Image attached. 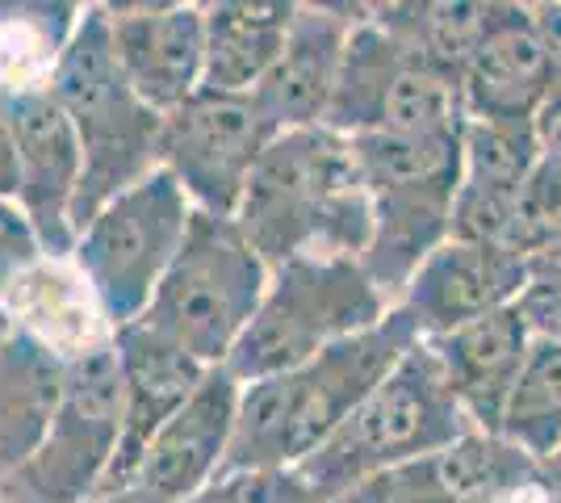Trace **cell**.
Returning a JSON list of instances; mask_svg holds the SVG:
<instances>
[{
	"instance_id": "cb8c5ba5",
	"label": "cell",
	"mask_w": 561,
	"mask_h": 503,
	"mask_svg": "<svg viewBox=\"0 0 561 503\" xmlns=\"http://www.w3.org/2000/svg\"><path fill=\"white\" fill-rule=\"evenodd\" d=\"M369 13L398 43L420 50L423 59H432L436 68L461 80L466 59L491 34L503 4L499 0H390V4H369Z\"/></svg>"
},
{
	"instance_id": "e0dca14e",
	"label": "cell",
	"mask_w": 561,
	"mask_h": 503,
	"mask_svg": "<svg viewBox=\"0 0 561 503\" xmlns=\"http://www.w3.org/2000/svg\"><path fill=\"white\" fill-rule=\"evenodd\" d=\"M13 118H18V176H22L18 202L34 222L47 256H71L76 252L71 206L84 176L80 139L47 89L18 96Z\"/></svg>"
},
{
	"instance_id": "ac0fdd59",
	"label": "cell",
	"mask_w": 561,
	"mask_h": 503,
	"mask_svg": "<svg viewBox=\"0 0 561 503\" xmlns=\"http://www.w3.org/2000/svg\"><path fill=\"white\" fill-rule=\"evenodd\" d=\"M360 13L365 4H298L289 43L273 64V72L252 93L260 110L277 122V130L328 122L344 50H348L352 25L360 22Z\"/></svg>"
},
{
	"instance_id": "83f0119b",
	"label": "cell",
	"mask_w": 561,
	"mask_h": 503,
	"mask_svg": "<svg viewBox=\"0 0 561 503\" xmlns=\"http://www.w3.org/2000/svg\"><path fill=\"white\" fill-rule=\"evenodd\" d=\"M47 256L18 197H0V294Z\"/></svg>"
},
{
	"instance_id": "d4e9b609",
	"label": "cell",
	"mask_w": 561,
	"mask_h": 503,
	"mask_svg": "<svg viewBox=\"0 0 561 503\" xmlns=\"http://www.w3.org/2000/svg\"><path fill=\"white\" fill-rule=\"evenodd\" d=\"M84 4L43 0V4H0V89L13 96L43 93L68 50Z\"/></svg>"
},
{
	"instance_id": "7a4b0ae2",
	"label": "cell",
	"mask_w": 561,
	"mask_h": 503,
	"mask_svg": "<svg viewBox=\"0 0 561 503\" xmlns=\"http://www.w3.org/2000/svg\"><path fill=\"white\" fill-rule=\"evenodd\" d=\"M268 268L298 256H365L374 202L352 139L331 126L280 130L260 156L234 210Z\"/></svg>"
},
{
	"instance_id": "d6986e66",
	"label": "cell",
	"mask_w": 561,
	"mask_h": 503,
	"mask_svg": "<svg viewBox=\"0 0 561 503\" xmlns=\"http://www.w3.org/2000/svg\"><path fill=\"white\" fill-rule=\"evenodd\" d=\"M423 344L436 353L440 369H445V382L453 386L469 424L478 432L499 436L507 399H512L515 382L528 365V353L537 344V335L524 323L519 307L473 319L466 328L436 335V340H423Z\"/></svg>"
},
{
	"instance_id": "5b68a950",
	"label": "cell",
	"mask_w": 561,
	"mask_h": 503,
	"mask_svg": "<svg viewBox=\"0 0 561 503\" xmlns=\"http://www.w3.org/2000/svg\"><path fill=\"white\" fill-rule=\"evenodd\" d=\"M352 151L374 202V236L360 264L398 307L420 264L453 240V206L461 190V130L356 135Z\"/></svg>"
},
{
	"instance_id": "4dcf8cb0",
	"label": "cell",
	"mask_w": 561,
	"mask_h": 503,
	"mask_svg": "<svg viewBox=\"0 0 561 503\" xmlns=\"http://www.w3.org/2000/svg\"><path fill=\"white\" fill-rule=\"evenodd\" d=\"M528 18H533L540 47H545L553 72L561 80V0H537V4H528Z\"/></svg>"
},
{
	"instance_id": "d590c367",
	"label": "cell",
	"mask_w": 561,
	"mask_h": 503,
	"mask_svg": "<svg viewBox=\"0 0 561 503\" xmlns=\"http://www.w3.org/2000/svg\"><path fill=\"white\" fill-rule=\"evenodd\" d=\"M545 475H549V479H553V482H558V487H561V454L553 457L549 466H545Z\"/></svg>"
},
{
	"instance_id": "7402d4cb",
	"label": "cell",
	"mask_w": 561,
	"mask_h": 503,
	"mask_svg": "<svg viewBox=\"0 0 561 503\" xmlns=\"http://www.w3.org/2000/svg\"><path fill=\"white\" fill-rule=\"evenodd\" d=\"M68 386V361L13 328L0 344V479L38 454Z\"/></svg>"
},
{
	"instance_id": "ffe728a7",
	"label": "cell",
	"mask_w": 561,
	"mask_h": 503,
	"mask_svg": "<svg viewBox=\"0 0 561 503\" xmlns=\"http://www.w3.org/2000/svg\"><path fill=\"white\" fill-rule=\"evenodd\" d=\"M561 80L540 47L528 4H503L491 34L461 68L466 118H512L537 122L545 101Z\"/></svg>"
},
{
	"instance_id": "4316f807",
	"label": "cell",
	"mask_w": 561,
	"mask_h": 503,
	"mask_svg": "<svg viewBox=\"0 0 561 503\" xmlns=\"http://www.w3.org/2000/svg\"><path fill=\"white\" fill-rule=\"evenodd\" d=\"M185 503H314V495L298 470H234Z\"/></svg>"
},
{
	"instance_id": "484cf974",
	"label": "cell",
	"mask_w": 561,
	"mask_h": 503,
	"mask_svg": "<svg viewBox=\"0 0 561 503\" xmlns=\"http://www.w3.org/2000/svg\"><path fill=\"white\" fill-rule=\"evenodd\" d=\"M499 436L512 441L519 454L549 466L561 454V344L537 340L528 365L515 382Z\"/></svg>"
},
{
	"instance_id": "d6a6232c",
	"label": "cell",
	"mask_w": 561,
	"mask_h": 503,
	"mask_svg": "<svg viewBox=\"0 0 561 503\" xmlns=\"http://www.w3.org/2000/svg\"><path fill=\"white\" fill-rule=\"evenodd\" d=\"M537 135H540L545 156L561 160V84L553 89V96L545 101V110L537 114Z\"/></svg>"
},
{
	"instance_id": "8fae6325",
	"label": "cell",
	"mask_w": 561,
	"mask_h": 503,
	"mask_svg": "<svg viewBox=\"0 0 561 503\" xmlns=\"http://www.w3.org/2000/svg\"><path fill=\"white\" fill-rule=\"evenodd\" d=\"M277 135V122L252 93H218L202 84L185 105L164 114L160 168L181 181L193 210L234 218L260 156Z\"/></svg>"
},
{
	"instance_id": "9c48e42d",
	"label": "cell",
	"mask_w": 561,
	"mask_h": 503,
	"mask_svg": "<svg viewBox=\"0 0 561 503\" xmlns=\"http://www.w3.org/2000/svg\"><path fill=\"white\" fill-rule=\"evenodd\" d=\"M340 135H453L466 126L461 80L381 30L365 4L352 25L328 122Z\"/></svg>"
},
{
	"instance_id": "30bf717a",
	"label": "cell",
	"mask_w": 561,
	"mask_h": 503,
	"mask_svg": "<svg viewBox=\"0 0 561 503\" xmlns=\"http://www.w3.org/2000/svg\"><path fill=\"white\" fill-rule=\"evenodd\" d=\"M122 441V374L117 353L96 348L68 365V386L38 454L0 479L13 503H89L110 475Z\"/></svg>"
},
{
	"instance_id": "ba28073f",
	"label": "cell",
	"mask_w": 561,
	"mask_h": 503,
	"mask_svg": "<svg viewBox=\"0 0 561 503\" xmlns=\"http://www.w3.org/2000/svg\"><path fill=\"white\" fill-rule=\"evenodd\" d=\"M188 218L193 202L181 181L168 168H156L139 185L117 193L110 206H101L93 222L76 236L71 261L80 264L114 332L147 315L185 243Z\"/></svg>"
},
{
	"instance_id": "1f68e13d",
	"label": "cell",
	"mask_w": 561,
	"mask_h": 503,
	"mask_svg": "<svg viewBox=\"0 0 561 503\" xmlns=\"http://www.w3.org/2000/svg\"><path fill=\"white\" fill-rule=\"evenodd\" d=\"M491 503H561V487L549 479L545 466H540L533 479L519 482L515 491H507V495H499V500H491Z\"/></svg>"
},
{
	"instance_id": "836d02e7",
	"label": "cell",
	"mask_w": 561,
	"mask_h": 503,
	"mask_svg": "<svg viewBox=\"0 0 561 503\" xmlns=\"http://www.w3.org/2000/svg\"><path fill=\"white\" fill-rule=\"evenodd\" d=\"M89 503H160V500H151L147 491L130 487V491H117V495H96V500H89Z\"/></svg>"
},
{
	"instance_id": "3957f363",
	"label": "cell",
	"mask_w": 561,
	"mask_h": 503,
	"mask_svg": "<svg viewBox=\"0 0 561 503\" xmlns=\"http://www.w3.org/2000/svg\"><path fill=\"white\" fill-rule=\"evenodd\" d=\"M47 93L71 118L84 151V176L71 206V227L80 236L101 206L160 168L164 114L151 110L122 72L105 4H84V18L50 76Z\"/></svg>"
},
{
	"instance_id": "603a6c76",
	"label": "cell",
	"mask_w": 561,
	"mask_h": 503,
	"mask_svg": "<svg viewBox=\"0 0 561 503\" xmlns=\"http://www.w3.org/2000/svg\"><path fill=\"white\" fill-rule=\"evenodd\" d=\"M206 13V89L256 93L298 18L294 0H218Z\"/></svg>"
},
{
	"instance_id": "44dd1931",
	"label": "cell",
	"mask_w": 561,
	"mask_h": 503,
	"mask_svg": "<svg viewBox=\"0 0 561 503\" xmlns=\"http://www.w3.org/2000/svg\"><path fill=\"white\" fill-rule=\"evenodd\" d=\"M0 302L13 328L30 332L68 365L114 344V328L71 256H43L0 294Z\"/></svg>"
},
{
	"instance_id": "f1b7e54d",
	"label": "cell",
	"mask_w": 561,
	"mask_h": 503,
	"mask_svg": "<svg viewBox=\"0 0 561 503\" xmlns=\"http://www.w3.org/2000/svg\"><path fill=\"white\" fill-rule=\"evenodd\" d=\"M519 315L537 340L561 344V264H533L528 289L519 294Z\"/></svg>"
},
{
	"instance_id": "8d00e7d4",
	"label": "cell",
	"mask_w": 561,
	"mask_h": 503,
	"mask_svg": "<svg viewBox=\"0 0 561 503\" xmlns=\"http://www.w3.org/2000/svg\"><path fill=\"white\" fill-rule=\"evenodd\" d=\"M0 503H13V500H9V495H4V491H0Z\"/></svg>"
},
{
	"instance_id": "9a60e30c",
	"label": "cell",
	"mask_w": 561,
	"mask_h": 503,
	"mask_svg": "<svg viewBox=\"0 0 561 503\" xmlns=\"http://www.w3.org/2000/svg\"><path fill=\"white\" fill-rule=\"evenodd\" d=\"M239 399H243V382L227 374V365L206 369L193 399L151 441L135 487L160 503H185L202 487H210L231 457Z\"/></svg>"
},
{
	"instance_id": "2e32d148",
	"label": "cell",
	"mask_w": 561,
	"mask_h": 503,
	"mask_svg": "<svg viewBox=\"0 0 561 503\" xmlns=\"http://www.w3.org/2000/svg\"><path fill=\"white\" fill-rule=\"evenodd\" d=\"M114 50L135 93L172 114L206 84V13L202 4H105Z\"/></svg>"
},
{
	"instance_id": "7c38bea8",
	"label": "cell",
	"mask_w": 561,
	"mask_h": 503,
	"mask_svg": "<svg viewBox=\"0 0 561 503\" xmlns=\"http://www.w3.org/2000/svg\"><path fill=\"white\" fill-rule=\"evenodd\" d=\"M528 277L533 264L512 248L448 240L420 264V273L398 298V311L415 323L420 340H436L473 319L515 307L528 289Z\"/></svg>"
},
{
	"instance_id": "f546056e",
	"label": "cell",
	"mask_w": 561,
	"mask_h": 503,
	"mask_svg": "<svg viewBox=\"0 0 561 503\" xmlns=\"http://www.w3.org/2000/svg\"><path fill=\"white\" fill-rule=\"evenodd\" d=\"M18 96L0 89V197H18V118H13Z\"/></svg>"
},
{
	"instance_id": "52a82bcc",
	"label": "cell",
	"mask_w": 561,
	"mask_h": 503,
	"mask_svg": "<svg viewBox=\"0 0 561 503\" xmlns=\"http://www.w3.org/2000/svg\"><path fill=\"white\" fill-rule=\"evenodd\" d=\"M273 268L234 218L193 210L185 243L139 323L185 348L202 365H227L252 328Z\"/></svg>"
},
{
	"instance_id": "e575fe53",
	"label": "cell",
	"mask_w": 561,
	"mask_h": 503,
	"mask_svg": "<svg viewBox=\"0 0 561 503\" xmlns=\"http://www.w3.org/2000/svg\"><path fill=\"white\" fill-rule=\"evenodd\" d=\"M13 335V319H9V311H4V302H0V344Z\"/></svg>"
},
{
	"instance_id": "6da1fadb",
	"label": "cell",
	"mask_w": 561,
	"mask_h": 503,
	"mask_svg": "<svg viewBox=\"0 0 561 503\" xmlns=\"http://www.w3.org/2000/svg\"><path fill=\"white\" fill-rule=\"evenodd\" d=\"M420 344L407 315L390 311L377 328L340 340L298 369L273 374L243 386L231 457L222 475L234 470H298L352 420L394 365Z\"/></svg>"
},
{
	"instance_id": "277c9868",
	"label": "cell",
	"mask_w": 561,
	"mask_h": 503,
	"mask_svg": "<svg viewBox=\"0 0 561 503\" xmlns=\"http://www.w3.org/2000/svg\"><path fill=\"white\" fill-rule=\"evenodd\" d=\"M469 432L478 428L469 424L453 386L445 382L436 353L420 340L394 365V374L352 411L348 424L319 454L306 457L298 475L314 503H335L374 475L440 454Z\"/></svg>"
},
{
	"instance_id": "8992f818",
	"label": "cell",
	"mask_w": 561,
	"mask_h": 503,
	"mask_svg": "<svg viewBox=\"0 0 561 503\" xmlns=\"http://www.w3.org/2000/svg\"><path fill=\"white\" fill-rule=\"evenodd\" d=\"M394 302L356 256H298L273 268L252 328L227 357L243 386L298 369L323 348L377 328Z\"/></svg>"
},
{
	"instance_id": "5bb4252c",
	"label": "cell",
	"mask_w": 561,
	"mask_h": 503,
	"mask_svg": "<svg viewBox=\"0 0 561 503\" xmlns=\"http://www.w3.org/2000/svg\"><path fill=\"white\" fill-rule=\"evenodd\" d=\"M540 160H545V147H540L537 122L466 118L453 240L507 248L519 193H524Z\"/></svg>"
},
{
	"instance_id": "4fadbf2b",
	"label": "cell",
	"mask_w": 561,
	"mask_h": 503,
	"mask_svg": "<svg viewBox=\"0 0 561 503\" xmlns=\"http://www.w3.org/2000/svg\"><path fill=\"white\" fill-rule=\"evenodd\" d=\"M114 353L117 374H122V441L96 495H117L135 487L151 441L193 399V390L210 369L160 332H151L147 323H130L114 332Z\"/></svg>"
}]
</instances>
